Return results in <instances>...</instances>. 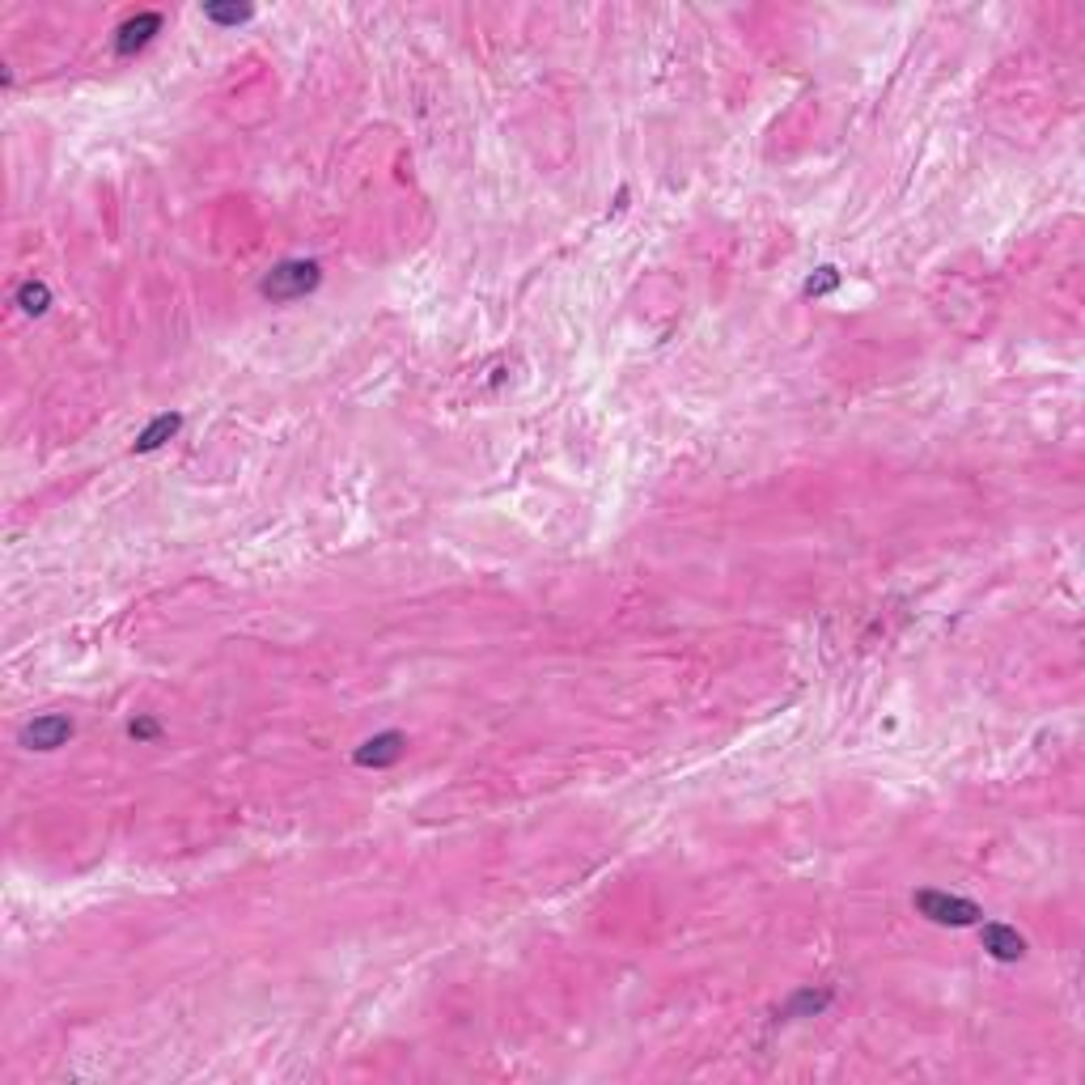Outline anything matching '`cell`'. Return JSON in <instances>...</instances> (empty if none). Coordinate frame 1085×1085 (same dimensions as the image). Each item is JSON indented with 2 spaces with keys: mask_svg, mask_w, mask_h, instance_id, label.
<instances>
[{
  "mask_svg": "<svg viewBox=\"0 0 1085 1085\" xmlns=\"http://www.w3.org/2000/svg\"><path fill=\"white\" fill-rule=\"evenodd\" d=\"M318 280H323V272H318L314 259H284V263H276L268 276H263L259 293L268 297V301H297V297H306L310 289H318Z\"/></svg>",
  "mask_w": 1085,
  "mask_h": 1085,
  "instance_id": "6da1fadb",
  "label": "cell"
},
{
  "mask_svg": "<svg viewBox=\"0 0 1085 1085\" xmlns=\"http://www.w3.org/2000/svg\"><path fill=\"white\" fill-rule=\"evenodd\" d=\"M916 907H920V912L929 916L933 924H954V929H967V924H975V920L984 916L971 899H954V895H941V891H920V895H916Z\"/></svg>",
  "mask_w": 1085,
  "mask_h": 1085,
  "instance_id": "7a4b0ae2",
  "label": "cell"
},
{
  "mask_svg": "<svg viewBox=\"0 0 1085 1085\" xmlns=\"http://www.w3.org/2000/svg\"><path fill=\"white\" fill-rule=\"evenodd\" d=\"M68 738H73V721L60 717V713L34 717V721L22 729V746H26V751H60Z\"/></svg>",
  "mask_w": 1085,
  "mask_h": 1085,
  "instance_id": "3957f363",
  "label": "cell"
},
{
  "mask_svg": "<svg viewBox=\"0 0 1085 1085\" xmlns=\"http://www.w3.org/2000/svg\"><path fill=\"white\" fill-rule=\"evenodd\" d=\"M157 26H162V17H157V13H136L132 22H123V26H119L115 51H119V56H132V51H140V47H145V43L153 39Z\"/></svg>",
  "mask_w": 1085,
  "mask_h": 1085,
  "instance_id": "277c9868",
  "label": "cell"
},
{
  "mask_svg": "<svg viewBox=\"0 0 1085 1085\" xmlns=\"http://www.w3.org/2000/svg\"><path fill=\"white\" fill-rule=\"evenodd\" d=\"M984 950L992 958H1001V963H1018V958L1026 954V941L1018 929H1009V924H988L984 929Z\"/></svg>",
  "mask_w": 1085,
  "mask_h": 1085,
  "instance_id": "5b68a950",
  "label": "cell"
},
{
  "mask_svg": "<svg viewBox=\"0 0 1085 1085\" xmlns=\"http://www.w3.org/2000/svg\"><path fill=\"white\" fill-rule=\"evenodd\" d=\"M403 746H407L403 734H378L357 751V763L361 768H386V763H395L403 755Z\"/></svg>",
  "mask_w": 1085,
  "mask_h": 1085,
  "instance_id": "8992f818",
  "label": "cell"
},
{
  "mask_svg": "<svg viewBox=\"0 0 1085 1085\" xmlns=\"http://www.w3.org/2000/svg\"><path fill=\"white\" fill-rule=\"evenodd\" d=\"M179 424H183L179 416H157V420L149 424V429L136 437V454H149V450H157V446H166V441H170L174 433H179Z\"/></svg>",
  "mask_w": 1085,
  "mask_h": 1085,
  "instance_id": "52a82bcc",
  "label": "cell"
},
{
  "mask_svg": "<svg viewBox=\"0 0 1085 1085\" xmlns=\"http://www.w3.org/2000/svg\"><path fill=\"white\" fill-rule=\"evenodd\" d=\"M17 301H22L26 314H43V310H47V284H22Z\"/></svg>",
  "mask_w": 1085,
  "mask_h": 1085,
  "instance_id": "ba28073f",
  "label": "cell"
},
{
  "mask_svg": "<svg viewBox=\"0 0 1085 1085\" xmlns=\"http://www.w3.org/2000/svg\"><path fill=\"white\" fill-rule=\"evenodd\" d=\"M835 284H840V272H835V268H818V276L806 280V297H823V293L835 289Z\"/></svg>",
  "mask_w": 1085,
  "mask_h": 1085,
  "instance_id": "9c48e42d",
  "label": "cell"
},
{
  "mask_svg": "<svg viewBox=\"0 0 1085 1085\" xmlns=\"http://www.w3.org/2000/svg\"><path fill=\"white\" fill-rule=\"evenodd\" d=\"M204 17H208V22L238 26V22H246V17H251V9H221V5H208V9H204Z\"/></svg>",
  "mask_w": 1085,
  "mask_h": 1085,
  "instance_id": "30bf717a",
  "label": "cell"
},
{
  "mask_svg": "<svg viewBox=\"0 0 1085 1085\" xmlns=\"http://www.w3.org/2000/svg\"><path fill=\"white\" fill-rule=\"evenodd\" d=\"M157 725L153 721H132V738H153Z\"/></svg>",
  "mask_w": 1085,
  "mask_h": 1085,
  "instance_id": "8fae6325",
  "label": "cell"
}]
</instances>
